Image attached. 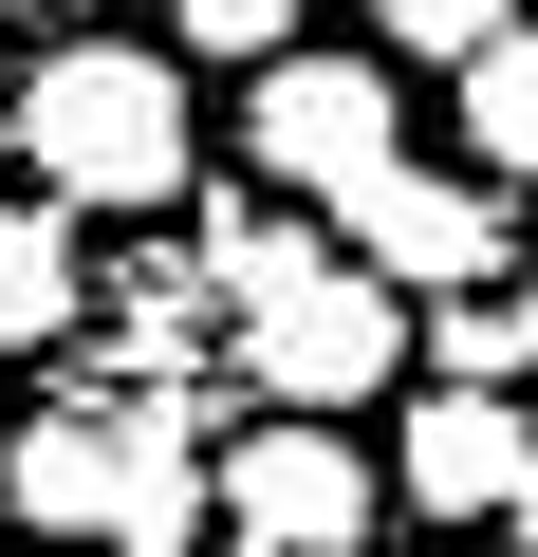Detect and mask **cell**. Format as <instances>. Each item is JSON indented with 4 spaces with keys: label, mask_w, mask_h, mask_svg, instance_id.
<instances>
[{
    "label": "cell",
    "mask_w": 538,
    "mask_h": 557,
    "mask_svg": "<svg viewBox=\"0 0 538 557\" xmlns=\"http://www.w3.org/2000/svg\"><path fill=\"white\" fill-rule=\"evenodd\" d=\"M335 242L316 223H279V205H204V298L223 317H260V298H279V278H316Z\"/></svg>",
    "instance_id": "11"
},
{
    "label": "cell",
    "mask_w": 538,
    "mask_h": 557,
    "mask_svg": "<svg viewBox=\"0 0 538 557\" xmlns=\"http://www.w3.org/2000/svg\"><path fill=\"white\" fill-rule=\"evenodd\" d=\"M204 502H223V539L241 557H353L372 520H390V483L335 446V428H241V446H204Z\"/></svg>",
    "instance_id": "3"
},
{
    "label": "cell",
    "mask_w": 538,
    "mask_h": 557,
    "mask_svg": "<svg viewBox=\"0 0 538 557\" xmlns=\"http://www.w3.org/2000/svg\"><path fill=\"white\" fill-rule=\"evenodd\" d=\"M93 317V260H75V223L57 205H0V354H57Z\"/></svg>",
    "instance_id": "9"
},
{
    "label": "cell",
    "mask_w": 538,
    "mask_h": 557,
    "mask_svg": "<svg viewBox=\"0 0 538 557\" xmlns=\"http://www.w3.org/2000/svg\"><path fill=\"white\" fill-rule=\"evenodd\" d=\"M223 557H241V539H223Z\"/></svg>",
    "instance_id": "17"
},
{
    "label": "cell",
    "mask_w": 538,
    "mask_h": 557,
    "mask_svg": "<svg viewBox=\"0 0 538 557\" xmlns=\"http://www.w3.org/2000/svg\"><path fill=\"white\" fill-rule=\"evenodd\" d=\"M241 149L279 168V186H316V205H353L372 168H409L390 57H260V94H241Z\"/></svg>",
    "instance_id": "4"
},
{
    "label": "cell",
    "mask_w": 538,
    "mask_h": 557,
    "mask_svg": "<svg viewBox=\"0 0 538 557\" xmlns=\"http://www.w3.org/2000/svg\"><path fill=\"white\" fill-rule=\"evenodd\" d=\"M186 57H298V0H167Z\"/></svg>",
    "instance_id": "13"
},
{
    "label": "cell",
    "mask_w": 538,
    "mask_h": 557,
    "mask_svg": "<svg viewBox=\"0 0 538 557\" xmlns=\"http://www.w3.org/2000/svg\"><path fill=\"white\" fill-rule=\"evenodd\" d=\"M390 372H409V298H390V278H353V260L279 278V298L241 317V391H260V409H298V428L372 409Z\"/></svg>",
    "instance_id": "2"
},
{
    "label": "cell",
    "mask_w": 538,
    "mask_h": 557,
    "mask_svg": "<svg viewBox=\"0 0 538 557\" xmlns=\"http://www.w3.org/2000/svg\"><path fill=\"white\" fill-rule=\"evenodd\" d=\"M520 354H538V298H520Z\"/></svg>",
    "instance_id": "15"
},
{
    "label": "cell",
    "mask_w": 538,
    "mask_h": 557,
    "mask_svg": "<svg viewBox=\"0 0 538 557\" xmlns=\"http://www.w3.org/2000/svg\"><path fill=\"white\" fill-rule=\"evenodd\" d=\"M335 260L390 278V298H483L520 242H501V186H483V168H372V186L335 205Z\"/></svg>",
    "instance_id": "5"
},
{
    "label": "cell",
    "mask_w": 538,
    "mask_h": 557,
    "mask_svg": "<svg viewBox=\"0 0 538 557\" xmlns=\"http://www.w3.org/2000/svg\"><path fill=\"white\" fill-rule=\"evenodd\" d=\"M464 168L483 186H538V20L464 57Z\"/></svg>",
    "instance_id": "10"
},
{
    "label": "cell",
    "mask_w": 538,
    "mask_h": 557,
    "mask_svg": "<svg viewBox=\"0 0 538 557\" xmlns=\"http://www.w3.org/2000/svg\"><path fill=\"white\" fill-rule=\"evenodd\" d=\"M0 20H20V0H0Z\"/></svg>",
    "instance_id": "16"
},
{
    "label": "cell",
    "mask_w": 538,
    "mask_h": 557,
    "mask_svg": "<svg viewBox=\"0 0 538 557\" xmlns=\"http://www.w3.org/2000/svg\"><path fill=\"white\" fill-rule=\"evenodd\" d=\"M501 539H520V557H538V483H520V502H501Z\"/></svg>",
    "instance_id": "14"
},
{
    "label": "cell",
    "mask_w": 538,
    "mask_h": 557,
    "mask_svg": "<svg viewBox=\"0 0 538 557\" xmlns=\"http://www.w3.org/2000/svg\"><path fill=\"white\" fill-rule=\"evenodd\" d=\"M520 20H538V0H372V38H390V57H446V75H464L483 38H520Z\"/></svg>",
    "instance_id": "12"
},
{
    "label": "cell",
    "mask_w": 538,
    "mask_h": 557,
    "mask_svg": "<svg viewBox=\"0 0 538 557\" xmlns=\"http://www.w3.org/2000/svg\"><path fill=\"white\" fill-rule=\"evenodd\" d=\"M520 483H538V428H520L501 391H464V372L409 391V428H390V502H409V520H501Z\"/></svg>",
    "instance_id": "6"
},
{
    "label": "cell",
    "mask_w": 538,
    "mask_h": 557,
    "mask_svg": "<svg viewBox=\"0 0 538 557\" xmlns=\"http://www.w3.org/2000/svg\"><path fill=\"white\" fill-rule=\"evenodd\" d=\"M223 502H204V409L186 391H112V539L93 557H204Z\"/></svg>",
    "instance_id": "7"
},
{
    "label": "cell",
    "mask_w": 538,
    "mask_h": 557,
    "mask_svg": "<svg viewBox=\"0 0 538 557\" xmlns=\"http://www.w3.org/2000/svg\"><path fill=\"white\" fill-rule=\"evenodd\" d=\"M20 168L57 186V223H93V205H186V75L167 57H130V38H57L38 75H20Z\"/></svg>",
    "instance_id": "1"
},
{
    "label": "cell",
    "mask_w": 538,
    "mask_h": 557,
    "mask_svg": "<svg viewBox=\"0 0 538 557\" xmlns=\"http://www.w3.org/2000/svg\"><path fill=\"white\" fill-rule=\"evenodd\" d=\"M0 520L20 539H112V409H20L0 428Z\"/></svg>",
    "instance_id": "8"
}]
</instances>
